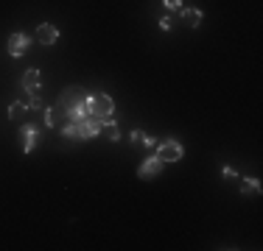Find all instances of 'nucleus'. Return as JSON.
Instances as JSON below:
<instances>
[{
  "label": "nucleus",
  "mask_w": 263,
  "mask_h": 251,
  "mask_svg": "<svg viewBox=\"0 0 263 251\" xmlns=\"http://www.w3.org/2000/svg\"><path fill=\"white\" fill-rule=\"evenodd\" d=\"M56 103H59V109H65V117H67L70 112H76L81 103H87V95L81 92V87H67V90L56 98Z\"/></svg>",
  "instance_id": "obj_1"
},
{
  "label": "nucleus",
  "mask_w": 263,
  "mask_h": 251,
  "mask_svg": "<svg viewBox=\"0 0 263 251\" xmlns=\"http://www.w3.org/2000/svg\"><path fill=\"white\" fill-rule=\"evenodd\" d=\"M56 39H59V28H56L53 23L36 25V42H40V45H56Z\"/></svg>",
  "instance_id": "obj_5"
},
{
  "label": "nucleus",
  "mask_w": 263,
  "mask_h": 251,
  "mask_svg": "<svg viewBox=\"0 0 263 251\" xmlns=\"http://www.w3.org/2000/svg\"><path fill=\"white\" fill-rule=\"evenodd\" d=\"M157 156H160V162L162 165H168V162H179L185 156V148H182V142L179 140H162V142H157Z\"/></svg>",
  "instance_id": "obj_2"
},
{
  "label": "nucleus",
  "mask_w": 263,
  "mask_h": 251,
  "mask_svg": "<svg viewBox=\"0 0 263 251\" xmlns=\"http://www.w3.org/2000/svg\"><path fill=\"white\" fill-rule=\"evenodd\" d=\"M162 6H165L168 11H182V9H185L182 0H162Z\"/></svg>",
  "instance_id": "obj_15"
},
{
  "label": "nucleus",
  "mask_w": 263,
  "mask_h": 251,
  "mask_svg": "<svg viewBox=\"0 0 263 251\" xmlns=\"http://www.w3.org/2000/svg\"><path fill=\"white\" fill-rule=\"evenodd\" d=\"M56 123H59V117H56V109H45V126H48V129H53Z\"/></svg>",
  "instance_id": "obj_13"
},
{
  "label": "nucleus",
  "mask_w": 263,
  "mask_h": 251,
  "mask_svg": "<svg viewBox=\"0 0 263 251\" xmlns=\"http://www.w3.org/2000/svg\"><path fill=\"white\" fill-rule=\"evenodd\" d=\"M202 20H204L202 9H191V6H185V9H182V23L187 25V28H199Z\"/></svg>",
  "instance_id": "obj_9"
},
{
  "label": "nucleus",
  "mask_w": 263,
  "mask_h": 251,
  "mask_svg": "<svg viewBox=\"0 0 263 251\" xmlns=\"http://www.w3.org/2000/svg\"><path fill=\"white\" fill-rule=\"evenodd\" d=\"M26 50H28V36L26 34H11L9 36V53L14 56V59H20Z\"/></svg>",
  "instance_id": "obj_7"
},
{
  "label": "nucleus",
  "mask_w": 263,
  "mask_h": 251,
  "mask_svg": "<svg viewBox=\"0 0 263 251\" xmlns=\"http://www.w3.org/2000/svg\"><path fill=\"white\" fill-rule=\"evenodd\" d=\"M160 173H162L160 156H148V159H143L140 168H137V176H140V179H157Z\"/></svg>",
  "instance_id": "obj_4"
},
{
  "label": "nucleus",
  "mask_w": 263,
  "mask_h": 251,
  "mask_svg": "<svg viewBox=\"0 0 263 251\" xmlns=\"http://www.w3.org/2000/svg\"><path fill=\"white\" fill-rule=\"evenodd\" d=\"M241 193H243V196L258 198V196H260V181H258V179H243V181H241Z\"/></svg>",
  "instance_id": "obj_10"
},
{
  "label": "nucleus",
  "mask_w": 263,
  "mask_h": 251,
  "mask_svg": "<svg viewBox=\"0 0 263 251\" xmlns=\"http://www.w3.org/2000/svg\"><path fill=\"white\" fill-rule=\"evenodd\" d=\"M28 109H45V103H42V98H36V92H31V100H28Z\"/></svg>",
  "instance_id": "obj_16"
},
{
  "label": "nucleus",
  "mask_w": 263,
  "mask_h": 251,
  "mask_svg": "<svg viewBox=\"0 0 263 251\" xmlns=\"http://www.w3.org/2000/svg\"><path fill=\"white\" fill-rule=\"evenodd\" d=\"M221 176H224V179H238V171H235V168H230V165H224Z\"/></svg>",
  "instance_id": "obj_17"
},
{
  "label": "nucleus",
  "mask_w": 263,
  "mask_h": 251,
  "mask_svg": "<svg viewBox=\"0 0 263 251\" xmlns=\"http://www.w3.org/2000/svg\"><path fill=\"white\" fill-rule=\"evenodd\" d=\"M171 25H174L171 17H160V31H171Z\"/></svg>",
  "instance_id": "obj_18"
},
{
  "label": "nucleus",
  "mask_w": 263,
  "mask_h": 251,
  "mask_svg": "<svg viewBox=\"0 0 263 251\" xmlns=\"http://www.w3.org/2000/svg\"><path fill=\"white\" fill-rule=\"evenodd\" d=\"M104 129H106V137H109L112 142L121 140V131H118V126H115V123H112V126H104Z\"/></svg>",
  "instance_id": "obj_14"
},
{
  "label": "nucleus",
  "mask_w": 263,
  "mask_h": 251,
  "mask_svg": "<svg viewBox=\"0 0 263 251\" xmlns=\"http://www.w3.org/2000/svg\"><path fill=\"white\" fill-rule=\"evenodd\" d=\"M132 142H143L146 148H157V140H154V137H148L146 131H132Z\"/></svg>",
  "instance_id": "obj_11"
},
{
  "label": "nucleus",
  "mask_w": 263,
  "mask_h": 251,
  "mask_svg": "<svg viewBox=\"0 0 263 251\" xmlns=\"http://www.w3.org/2000/svg\"><path fill=\"white\" fill-rule=\"evenodd\" d=\"M20 134H23V154H31V151L36 148V140H40V129L31 126V123H26L20 129Z\"/></svg>",
  "instance_id": "obj_6"
},
{
  "label": "nucleus",
  "mask_w": 263,
  "mask_h": 251,
  "mask_svg": "<svg viewBox=\"0 0 263 251\" xmlns=\"http://www.w3.org/2000/svg\"><path fill=\"white\" fill-rule=\"evenodd\" d=\"M87 106H90V112L96 117L115 115V100H112L109 95H104V92H98V95H87Z\"/></svg>",
  "instance_id": "obj_3"
},
{
  "label": "nucleus",
  "mask_w": 263,
  "mask_h": 251,
  "mask_svg": "<svg viewBox=\"0 0 263 251\" xmlns=\"http://www.w3.org/2000/svg\"><path fill=\"white\" fill-rule=\"evenodd\" d=\"M23 112H28V103H23V100H14V103L9 106V120H20Z\"/></svg>",
  "instance_id": "obj_12"
},
{
  "label": "nucleus",
  "mask_w": 263,
  "mask_h": 251,
  "mask_svg": "<svg viewBox=\"0 0 263 251\" xmlns=\"http://www.w3.org/2000/svg\"><path fill=\"white\" fill-rule=\"evenodd\" d=\"M20 84H23V90H26V92H36V90H40V84H42V73L36 70V67H31V70L23 73Z\"/></svg>",
  "instance_id": "obj_8"
}]
</instances>
